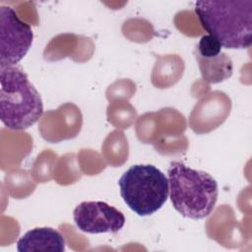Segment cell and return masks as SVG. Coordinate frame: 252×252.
Here are the masks:
<instances>
[{"mask_svg":"<svg viewBox=\"0 0 252 252\" xmlns=\"http://www.w3.org/2000/svg\"><path fill=\"white\" fill-rule=\"evenodd\" d=\"M221 48L220 43L215 37L210 34H206L200 38L198 44L196 45L195 55L204 58L217 56L221 52Z\"/></svg>","mask_w":252,"mask_h":252,"instance_id":"obj_9","label":"cell"},{"mask_svg":"<svg viewBox=\"0 0 252 252\" xmlns=\"http://www.w3.org/2000/svg\"><path fill=\"white\" fill-rule=\"evenodd\" d=\"M167 179L170 201L181 216L200 220L214 211L219 189L216 179L208 172L172 161L167 169Z\"/></svg>","mask_w":252,"mask_h":252,"instance_id":"obj_2","label":"cell"},{"mask_svg":"<svg viewBox=\"0 0 252 252\" xmlns=\"http://www.w3.org/2000/svg\"><path fill=\"white\" fill-rule=\"evenodd\" d=\"M195 13L203 29L227 49L248 48L252 42V0H201Z\"/></svg>","mask_w":252,"mask_h":252,"instance_id":"obj_1","label":"cell"},{"mask_svg":"<svg viewBox=\"0 0 252 252\" xmlns=\"http://www.w3.org/2000/svg\"><path fill=\"white\" fill-rule=\"evenodd\" d=\"M73 219L84 232L96 234L119 231L125 224L124 215L105 202L85 201L74 210Z\"/></svg>","mask_w":252,"mask_h":252,"instance_id":"obj_6","label":"cell"},{"mask_svg":"<svg viewBox=\"0 0 252 252\" xmlns=\"http://www.w3.org/2000/svg\"><path fill=\"white\" fill-rule=\"evenodd\" d=\"M65 238L52 227H35L27 231L17 242L19 252L65 250Z\"/></svg>","mask_w":252,"mask_h":252,"instance_id":"obj_7","label":"cell"},{"mask_svg":"<svg viewBox=\"0 0 252 252\" xmlns=\"http://www.w3.org/2000/svg\"><path fill=\"white\" fill-rule=\"evenodd\" d=\"M33 38L29 24L9 6H0V68L15 66L30 50Z\"/></svg>","mask_w":252,"mask_h":252,"instance_id":"obj_5","label":"cell"},{"mask_svg":"<svg viewBox=\"0 0 252 252\" xmlns=\"http://www.w3.org/2000/svg\"><path fill=\"white\" fill-rule=\"evenodd\" d=\"M202 78L208 83H220L229 78L232 74V61L225 54L220 52L217 56L204 58L195 55Z\"/></svg>","mask_w":252,"mask_h":252,"instance_id":"obj_8","label":"cell"},{"mask_svg":"<svg viewBox=\"0 0 252 252\" xmlns=\"http://www.w3.org/2000/svg\"><path fill=\"white\" fill-rule=\"evenodd\" d=\"M126 205L141 217L158 212L169 195L167 176L152 164H135L118 180Z\"/></svg>","mask_w":252,"mask_h":252,"instance_id":"obj_4","label":"cell"},{"mask_svg":"<svg viewBox=\"0 0 252 252\" xmlns=\"http://www.w3.org/2000/svg\"><path fill=\"white\" fill-rule=\"evenodd\" d=\"M0 69L1 121L9 129H28L43 113L40 94L21 68L9 66Z\"/></svg>","mask_w":252,"mask_h":252,"instance_id":"obj_3","label":"cell"}]
</instances>
